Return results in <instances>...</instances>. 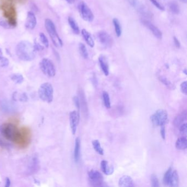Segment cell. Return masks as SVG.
I'll use <instances>...</instances> for the list:
<instances>
[{
    "mask_svg": "<svg viewBox=\"0 0 187 187\" xmlns=\"http://www.w3.org/2000/svg\"><path fill=\"white\" fill-rule=\"evenodd\" d=\"M16 53L20 59L25 62L34 60L36 56L34 46L28 41H22L18 43L16 46Z\"/></svg>",
    "mask_w": 187,
    "mask_h": 187,
    "instance_id": "obj_1",
    "label": "cell"
},
{
    "mask_svg": "<svg viewBox=\"0 0 187 187\" xmlns=\"http://www.w3.org/2000/svg\"><path fill=\"white\" fill-rule=\"evenodd\" d=\"M20 133L16 125L11 123L3 124L0 126V136L3 139L9 141H15L18 140Z\"/></svg>",
    "mask_w": 187,
    "mask_h": 187,
    "instance_id": "obj_2",
    "label": "cell"
},
{
    "mask_svg": "<svg viewBox=\"0 0 187 187\" xmlns=\"http://www.w3.org/2000/svg\"><path fill=\"white\" fill-rule=\"evenodd\" d=\"M45 25L47 32L55 46L58 48L62 47V40L60 38L57 32L55 26L53 22L49 19H46L45 20Z\"/></svg>",
    "mask_w": 187,
    "mask_h": 187,
    "instance_id": "obj_3",
    "label": "cell"
},
{
    "mask_svg": "<svg viewBox=\"0 0 187 187\" xmlns=\"http://www.w3.org/2000/svg\"><path fill=\"white\" fill-rule=\"evenodd\" d=\"M38 94L42 101L51 103L53 99V88L52 85L48 82L42 84L40 86Z\"/></svg>",
    "mask_w": 187,
    "mask_h": 187,
    "instance_id": "obj_4",
    "label": "cell"
},
{
    "mask_svg": "<svg viewBox=\"0 0 187 187\" xmlns=\"http://www.w3.org/2000/svg\"><path fill=\"white\" fill-rule=\"evenodd\" d=\"M150 120L154 126H164L167 122L168 114L164 109H159L150 117Z\"/></svg>",
    "mask_w": 187,
    "mask_h": 187,
    "instance_id": "obj_5",
    "label": "cell"
},
{
    "mask_svg": "<svg viewBox=\"0 0 187 187\" xmlns=\"http://www.w3.org/2000/svg\"><path fill=\"white\" fill-rule=\"evenodd\" d=\"M40 69L43 74L47 77H54L56 74L55 65L51 60L48 58H43L40 63Z\"/></svg>",
    "mask_w": 187,
    "mask_h": 187,
    "instance_id": "obj_6",
    "label": "cell"
},
{
    "mask_svg": "<svg viewBox=\"0 0 187 187\" xmlns=\"http://www.w3.org/2000/svg\"><path fill=\"white\" fill-rule=\"evenodd\" d=\"M78 11L81 18L86 22H92L94 19L93 12L84 2H81L78 5Z\"/></svg>",
    "mask_w": 187,
    "mask_h": 187,
    "instance_id": "obj_7",
    "label": "cell"
},
{
    "mask_svg": "<svg viewBox=\"0 0 187 187\" xmlns=\"http://www.w3.org/2000/svg\"><path fill=\"white\" fill-rule=\"evenodd\" d=\"M88 177L90 183L94 187L102 186L104 183L103 177L101 173L97 170H91L88 172Z\"/></svg>",
    "mask_w": 187,
    "mask_h": 187,
    "instance_id": "obj_8",
    "label": "cell"
},
{
    "mask_svg": "<svg viewBox=\"0 0 187 187\" xmlns=\"http://www.w3.org/2000/svg\"><path fill=\"white\" fill-rule=\"evenodd\" d=\"M80 115L78 111H71L69 114V120H70V127L72 134H75L77 131V127L79 122Z\"/></svg>",
    "mask_w": 187,
    "mask_h": 187,
    "instance_id": "obj_9",
    "label": "cell"
},
{
    "mask_svg": "<svg viewBox=\"0 0 187 187\" xmlns=\"http://www.w3.org/2000/svg\"><path fill=\"white\" fill-rule=\"evenodd\" d=\"M98 38L101 44L107 47H110L113 45V39L107 32L101 31L98 34Z\"/></svg>",
    "mask_w": 187,
    "mask_h": 187,
    "instance_id": "obj_10",
    "label": "cell"
},
{
    "mask_svg": "<svg viewBox=\"0 0 187 187\" xmlns=\"http://www.w3.org/2000/svg\"><path fill=\"white\" fill-rule=\"evenodd\" d=\"M142 23L150 30V31L154 34V35L156 37V38H157L159 39H162L163 34H162L161 31H160L153 24L151 23V22H150L149 21L146 20V19L142 20Z\"/></svg>",
    "mask_w": 187,
    "mask_h": 187,
    "instance_id": "obj_11",
    "label": "cell"
},
{
    "mask_svg": "<svg viewBox=\"0 0 187 187\" xmlns=\"http://www.w3.org/2000/svg\"><path fill=\"white\" fill-rule=\"evenodd\" d=\"M37 24L36 18L34 13L32 12H29L25 22V27L29 30L34 29Z\"/></svg>",
    "mask_w": 187,
    "mask_h": 187,
    "instance_id": "obj_12",
    "label": "cell"
},
{
    "mask_svg": "<svg viewBox=\"0 0 187 187\" xmlns=\"http://www.w3.org/2000/svg\"><path fill=\"white\" fill-rule=\"evenodd\" d=\"M131 4L134 7L137 9V10L142 15L149 16L150 15V13L147 10V9L142 4H141L140 2H138L137 0H130Z\"/></svg>",
    "mask_w": 187,
    "mask_h": 187,
    "instance_id": "obj_13",
    "label": "cell"
},
{
    "mask_svg": "<svg viewBox=\"0 0 187 187\" xmlns=\"http://www.w3.org/2000/svg\"><path fill=\"white\" fill-rule=\"evenodd\" d=\"M119 186L121 187H133L134 186L133 180L131 177L128 176H124L119 179Z\"/></svg>",
    "mask_w": 187,
    "mask_h": 187,
    "instance_id": "obj_14",
    "label": "cell"
},
{
    "mask_svg": "<svg viewBox=\"0 0 187 187\" xmlns=\"http://www.w3.org/2000/svg\"><path fill=\"white\" fill-rule=\"evenodd\" d=\"M187 118V112L186 110L180 113L173 120V124L176 127H179L182 124L186 121Z\"/></svg>",
    "mask_w": 187,
    "mask_h": 187,
    "instance_id": "obj_15",
    "label": "cell"
},
{
    "mask_svg": "<svg viewBox=\"0 0 187 187\" xmlns=\"http://www.w3.org/2000/svg\"><path fill=\"white\" fill-rule=\"evenodd\" d=\"M99 62L103 73L105 76H108L109 74V65L106 58L103 55L100 56L99 57Z\"/></svg>",
    "mask_w": 187,
    "mask_h": 187,
    "instance_id": "obj_16",
    "label": "cell"
},
{
    "mask_svg": "<svg viewBox=\"0 0 187 187\" xmlns=\"http://www.w3.org/2000/svg\"><path fill=\"white\" fill-rule=\"evenodd\" d=\"M80 149H81V141L78 137L75 140V149L74 152V158L76 163H78L80 157Z\"/></svg>",
    "mask_w": 187,
    "mask_h": 187,
    "instance_id": "obj_17",
    "label": "cell"
},
{
    "mask_svg": "<svg viewBox=\"0 0 187 187\" xmlns=\"http://www.w3.org/2000/svg\"><path fill=\"white\" fill-rule=\"evenodd\" d=\"M39 164V161L38 158L35 156L32 157L29 164V171L30 172V173H32L36 172L38 169Z\"/></svg>",
    "mask_w": 187,
    "mask_h": 187,
    "instance_id": "obj_18",
    "label": "cell"
},
{
    "mask_svg": "<svg viewBox=\"0 0 187 187\" xmlns=\"http://www.w3.org/2000/svg\"><path fill=\"white\" fill-rule=\"evenodd\" d=\"M101 170L102 172L106 175H110L114 172V167L113 166H108V163L106 160L101 161Z\"/></svg>",
    "mask_w": 187,
    "mask_h": 187,
    "instance_id": "obj_19",
    "label": "cell"
},
{
    "mask_svg": "<svg viewBox=\"0 0 187 187\" xmlns=\"http://www.w3.org/2000/svg\"><path fill=\"white\" fill-rule=\"evenodd\" d=\"M82 35L84 38L85 40L86 41L87 43L91 47H94V39L91 35V34L87 31L85 29H82L81 31Z\"/></svg>",
    "mask_w": 187,
    "mask_h": 187,
    "instance_id": "obj_20",
    "label": "cell"
},
{
    "mask_svg": "<svg viewBox=\"0 0 187 187\" xmlns=\"http://www.w3.org/2000/svg\"><path fill=\"white\" fill-rule=\"evenodd\" d=\"M176 148L178 150H185L187 148V140L186 137L178 138L176 142Z\"/></svg>",
    "mask_w": 187,
    "mask_h": 187,
    "instance_id": "obj_21",
    "label": "cell"
},
{
    "mask_svg": "<svg viewBox=\"0 0 187 187\" xmlns=\"http://www.w3.org/2000/svg\"><path fill=\"white\" fill-rule=\"evenodd\" d=\"M178 184H179V177L178 173L176 171H172L169 186L177 187L178 186Z\"/></svg>",
    "mask_w": 187,
    "mask_h": 187,
    "instance_id": "obj_22",
    "label": "cell"
},
{
    "mask_svg": "<svg viewBox=\"0 0 187 187\" xmlns=\"http://www.w3.org/2000/svg\"><path fill=\"white\" fill-rule=\"evenodd\" d=\"M10 78L16 84H21L23 82L24 80L23 76L22 74L18 73L12 74L10 76Z\"/></svg>",
    "mask_w": 187,
    "mask_h": 187,
    "instance_id": "obj_23",
    "label": "cell"
},
{
    "mask_svg": "<svg viewBox=\"0 0 187 187\" xmlns=\"http://www.w3.org/2000/svg\"><path fill=\"white\" fill-rule=\"evenodd\" d=\"M68 23L69 24L70 27L73 31L76 34H79L80 29L78 28V25L76 23V22L75 21V20L73 18H72L71 16H69L68 18Z\"/></svg>",
    "mask_w": 187,
    "mask_h": 187,
    "instance_id": "obj_24",
    "label": "cell"
},
{
    "mask_svg": "<svg viewBox=\"0 0 187 187\" xmlns=\"http://www.w3.org/2000/svg\"><path fill=\"white\" fill-rule=\"evenodd\" d=\"M12 104V103L7 101H2L0 103L1 108L4 111H10L14 108Z\"/></svg>",
    "mask_w": 187,
    "mask_h": 187,
    "instance_id": "obj_25",
    "label": "cell"
},
{
    "mask_svg": "<svg viewBox=\"0 0 187 187\" xmlns=\"http://www.w3.org/2000/svg\"><path fill=\"white\" fill-rule=\"evenodd\" d=\"M169 7L170 11L173 14H178L180 12L179 6L178 3L175 1H171L169 4Z\"/></svg>",
    "mask_w": 187,
    "mask_h": 187,
    "instance_id": "obj_26",
    "label": "cell"
},
{
    "mask_svg": "<svg viewBox=\"0 0 187 187\" xmlns=\"http://www.w3.org/2000/svg\"><path fill=\"white\" fill-rule=\"evenodd\" d=\"M172 173V167H170L167 171L165 172L164 174L163 182L164 184L166 186H169L170 179L171 177Z\"/></svg>",
    "mask_w": 187,
    "mask_h": 187,
    "instance_id": "obj_27",
    "label": "cell"
},
{
    "mask_svg": "<svg viewBox=\"0 0 187 187\" xmlns=\"http://www.w3.org/2000/svg\"><path fill=\"white\" fill-rule=\"evenodd\" d=\"M92 145L94 149L99 154L103 155L104 154V150L101 148V143L98 140H94L92 142Z\"/></svg>",
    "mask_w": 187,
    "mask_h": 187,
    "instance_id": "obj_28",
    "label": "cell"
},
{
    "mask_svg": "<svg viewBox=\"0 0 187 187\" xmlns=\"http://www.w3.org/2000/svg\"><path fill=\"white\" fill-rule=\"evenodd\" d=\"M113 24L114 25L116 35H117V37H120L121 35L122 29L120 23L117 18H114L113 19Z\"/></svg>",
    "mask_w": 187,
    "mask_h": 187,
    "instance_id": "obj_29",
    "label": "cell"
},
{
    "mask_svg": "<svg viewBox=\"0 0 187 187\" xmlns=\"http://www.w3.org/2000/svg\"><path fill=\"white\" fill-rule=\"evenodd\" d=\"M102 96H103V99L104 104L105 107L107 109H110L111 107V103H110L109 94H108L107 92L104 91L103 92Z\"/></svg>",
    "mask_w": 187,
    "mask_h": 187,
    "instance_id": "obj_30",
    "label": "cell"
},
{
    "mask_svg": "<svg viewBox=\"0 0 187 187\" xmlns=\"http://www.w3.org/2000/svg\"><path fill=\"white\" fill-rule=\"evenodd\" d=\"M79 51H80V55L84 59L88 58V53L86 46L84 44L81 43L79 44Z\"/></svg>",
    "mask_w": 187,
    "mask_h": 187,
    "instance_id": "obj_31",
    "label": "cell"
},
{
    "mask_svg": "<svg viewBox=\"0 0 187 187\" xmlns=\"http://www.w3.org/2000/svg\"><path fill=\"white\" fill-rule=\"evenodd\" d=\"M13 99L14 100L18 99V101H26L28 99V96L25 94H18L17 92H15L13 94Z\"/></svg>",
    "mask_w": 187,
    "mask_h": 187,
    "instance_id": "obj_32",
    "label": "cell"
},
{
    "mask_svg": "<svg viewBox=\"0 0 187 187\" xmlns=\"http://www.w3.org/2000/svg\"><path fill=\"white\" fill-rule=\"evenodd\" d=\"M159 78L160 81L164 84V85L166 86L167 87L169 88L170 89H173L174 88V86L173 84H172L171 82L167 80V78H166L165 77L163 76H160L159 77Z\"/></svg>",
    "mask_w": 187,
    "mask_h": 187,
    "instance_id": "obj_33",
    "label": "cell"
},
{
    "mask_svg": "<svg viewBox=\"0 0 187 187\" xmlns=\"http://www.w3.org/2000/svg\"><path fill=\"white\" fill-rule=\"evenodd\" d=\"M80 107L82 106L83 108V110L84 111V113H87V104H86V99L85 97V95L81 92L80 94Z\"/></svg>",
    "mask_w": 187,
    "mask_h": 187,
    "instance_id": "obj_34",
    "label": "cell"
},
{
    "mask_svg": "<svg viewBox=\"0 0 187 187\" xmlns=\"http://www.w3.org/2000/svg\"><path fill=\"white\" fill-rule=\"evenodd\" d=\"M39 36L40 40L43 46L46 48H48L49 46V42L46 35L43 33L41 32Z\"/></svg>",
    "mask_w": 187,
    "mask_h": 187,
    "instance_id": "obj_35",
    "label": "cell"
},
{
    "mask_svg": "<svg viewBox=\"0 0 187 187\" xmlns=\"http://www.w3.org/2000/svg\"><path fill=\"white\" fill-rule=\"evenodd\" d=\"M151 183L152 187H158L160 186L158 178L156 177V175L154 174H153L151 176Z\"/></svg>",
    "mask_w": 187,
    "mask_h": 187,
    "instance_id": "obj_36",
    "label": "cell"
},
{
    "mask_svg": "<svg viewBox=\"0 0 187 187\" xmlns=\"http://www.w3.org/2000/svg\"><path fill=\"white\" fill-rule=\"evenodd\" d=\"M179 131L182 134L186 135L187 132V123H183L179 126Z\"/></svg>",
    "mask_w": 187,
    "mask_h": 187,
    "instance_id": "obj_37",
    "label": "cell"
},
{
    "mask_svg": "<svg viewBox=\"0 0 187 187\" xmlns=\"http://www.w3.org/2000/svg\"><path fill=\"white\" fill-rule=\"evenodd\" d=\"M9 64V61L8 59L6 57H3L0 59V66L2 67H6Z\"/></svg>",
    "mask_w": 187,
    "mask_h": 187,
    "instance_id": "obj_38",
    "label": "cell"
},
{
    "mask_svg": "<svg viewBox=\"0 0 187 187\" xmlns=\"http://www.w3.org/2000/svg\"><path fill=\"white\" fill-rule=\"evenodd\" d=\"M180 90L181 92L185 95L187 94V81L183 82L180 85Z\"/></svg>",
    "mask_w": 187,
    "mask_h": 187,
    "instance_id": "obj_39",
    "label": "cell"
},
{
    "mask_svg": "<svg viewBox=\"0 0 187 187\" xmlns=\"http://www.w3.org/2000/svg\"><path fill=\"white\" fill-rule=\"evenodd\" d=\"M150 2H151V3H153V4L156 7H157V8H158L159 9H160V10H161V11H164V7H163L156 0H150Z\"/></svg>",
    "mask_w": 187,
    "mask_h": 187,
    "instance_id": "obj_40",
    "label": "cell"
},
{
    "mask_svg": "<svg viewBox=\"0 0 187 187\" xmlns=\"http://www.w3.org/2000/svg\"><path fill=\"white\" fill-rule=\"evenodd\" d=\"M73 101L75 104V105L77 108V109H78V110L80 109V99L78 97L75 96L73 98Z\"/></svg>",
    "mask_w": 187,
    "mask_h": 187,
    "instance_id": "obj_41",
    "label": "cell"
},
{
    "mask_svg": "<svg viewBox=\"0 0 187 187\" xmlns=\"http://www.w3.org/2000/svg\"><path fill=\"white\" fill-rule=\"evenodd\" d=\"M161 130H160V134L161 136V137L163 140H165L166 138V132H165V127L164 126H161Z\"/></svg>",
    "mask_w": 187,
    "mask_h": 187,
    "instance_id": "obj_42",
    "label": "cell"
},
{
    "mask_svg": "<svg viewBox=\"0 0 187 187\" xmlns=\"http://www.w3.org/2000/svg\"><path fill=\"white\" fill-rule=\"evenodd\" d=\"M173 40H174V43L175 46L177 48H179L180 46V43L179 42V40L177 39V38L176 37H173Z\"/></svg>",
    "mask_w": 187,
    "mask_h": 187,
    "instance_id": "obj_43",
    "label": "cell"
},
{
    "mask_svg": "<svg viewBox=\"0 0 187 187\" xmlns=\"http://www.w3.org/2000/svg\"><path fill=\"white\" fill-rule=\"evenodd\" d=\"M11 179H9V178H6V184H5V187H10V186H11Z\"/></svg>",
    "mask_w": 187,
    "mask_h": 187,
    "instance_id": "obj_44",
    "label": "cell"
},
{
    "mask_svg": "<svg viewBox=\"0 0 187 187\" xmlns=\"http://www.w3.org/2000/svg\"><path fill=\"white\" fill-rule=\"evenodd\" d=\"M66 1L70 4H72L75 2V0H66Z\"/></svg>",
    "mask_w": 187,
    "mask_h": 187,
    "instance_id": "obj_45",
    "label": "cell"
},
{
    "mask_svg": "<svg viewBox=\"0 0 187 187\" xmlns=\"http://www.w3.org/2000/svg\"><path fill=\"white\" fill-rule=\"evenodd\" d=\"M3 57V52L2 49L0 48V59Z\"/></svg>",
    "mask_w": 187,
    "mask_h": 187,
    "instance_id": "obj_46",
    "label": "cell"
},
{
    "mask_svg": "<svg viewBox=\"0 0 187 187\" xmlns=\"http://www.w3.org/2000/svg\"><path fill=\"white\" fill-rule=\"evenodd\" d=\"M179 1L184 3H186L187 2V0H179Z\"/></svg>",
    "mask_w": 187,
    "mask_h": 187,
    "instance_id": "obj_47",
    "label": "cell"
},
{
    "mask_svg": "<svg viewBox=\"0 0 187 187\" xmlns=\"http://www.w3.org/2000/svg\"><path fill=\"white\" fill-rule=\"evenodd\" d=\"M183 72H184V74H185L186 75H187V70H186V69H184V70H183Z\"/></svg>",
    "mask_w": 187,
    "mask_h": 187,
    "instance_id": "obj_48",
    "label": "cell"
}]
</instances>
